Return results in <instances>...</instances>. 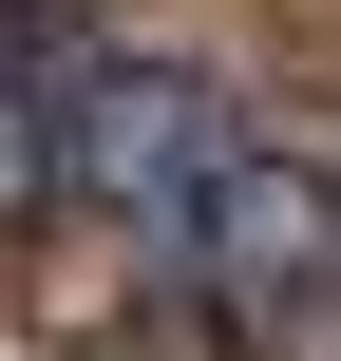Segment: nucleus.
Here are the masks:
<instances>
[{
  "instance_id": "nucleus-1",
  "label": "nucleus",
  "mask_w": 341,
  "mask_h": 361,
  "mask_svg": "<svg viewBox=\"0 0 341 361\" xmlns=\"http://www.w3.org/2000/svg\"><path fill=\"white\" fill-rule=\"evenodd\" d=\"M57 209H95L133 267H171V286L228 305V324L341 305V190H323V152H285V133H266L228 76H190V57H114V38H95L76 133H57Z\"/></svg>"
}]
</instances>
